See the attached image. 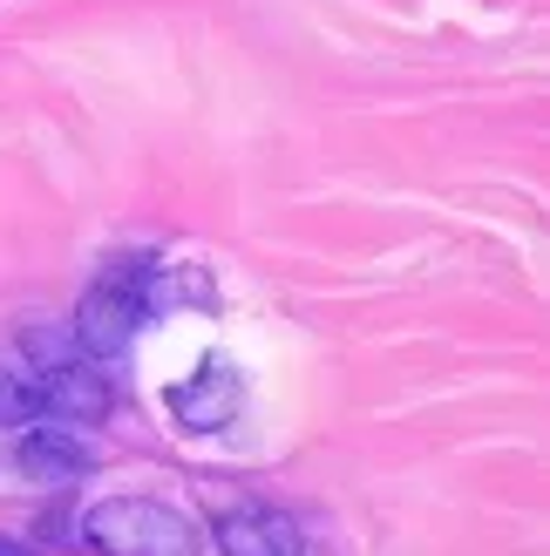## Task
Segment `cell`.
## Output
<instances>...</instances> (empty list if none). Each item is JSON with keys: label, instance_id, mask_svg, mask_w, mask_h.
Returning <instances> with one entry per match:
<instances>
[{"label": "cell", "instance_id": "cell-1", "mask_svg": "<svg viewBox=\"0 0 550 556\" xmlns=\"http://www.w3.org/2000/svg\"><path fill=\"white\" fill-rule=\"evenodd\" d=\"M150 313H157V265L150 258H109L96 271V286L82 292L68 332L89 359H116L136 332H143Z\"/></svg>", "mask_w": 550, "mask_h": 556}, {"label": "cell", "instance_id": "cell-3", "mask_svg": "<svg viewBox=\"0 0 550 556\" xmlns=\"http://www.w3.org/2000/svg\"><path fill=\"white\" fill-rule=\"evenodd\" d=\"M238 407H245V374L232 359H204L190 380L171 387V414L184 434H225L238 421Z\"/></svg>", "mask_w": 550, "mask_h": 556}, {"label": "cell", "instance_id": "cell-7", "mask_svg": "<svg viewBox=\"0 0 550 556\" xmlns=\"http://www.w3.org/2000/svg\"><path fill=\"white\" fill-rule=\"evenodd\" d=\"M48 421V394L35 367H0V428H35Z\"/></svg>", "mask_w": 550, "mask_h": 556}, {"label": "cell", "instance_id": "cell-5", "mask_svg": "<svg viewBox=\"0 0 550 556\" xmlns=\"http://www.w3.org/2000/svg\"><path fill=\"white\" fill-rule=\"evenodd\" d=\"M35 374H41V394H48V421L96 428V421H109V407H116V394H109V374L82 367V353L54 359V367H35Z\"/></svg>", "mask_w": 550, "mask_h": 556}, {"label": "cell", "instance_id": "cell-4", "mask_svg": "<svg viewBox=\"0 0 550 556\" xmlns=\"http://www.w3.org/2000/svg\"><path fill=\"white\" fill-rule=\"evenodd\" d=\"M217 556H307V530L279 503H238L211 522Z\"/></svg>", "mask_w": 550, "mask_h": 556}, {"label": "cell", "instance_id": "cell-6", "mask_svg": "<svg viewBox=\"0 0 550 556\" xmlns=\"http://www.w3.org/2000/svg\"><path fill=\"white\" fill-rule=\"evenodd\" d=\"M89 468H96V448H89V441H82L68 421L62 428H27L21 434V476L27 482H41V489H68V482H82V476H89Z\"/></svg>", "mask_w": 550, "mask_h": 556}, {"label": "cell", "instance_id": "cell-8", "mask_svg": "<svg viewBox=\"0 0 550 556\" xmlns=\"http://www.w3.org/2000/svg\"><path fill=\"white\" fill-rule=\"evenodd\" d=\"M0 556H35V549H27L21 536H0Z\"/></svg>", "mask_w": 550, "mask_h": 556}, {"label": "cell", "instance_id": "cell-2", "mask_svg": "<svg viewBox=\"0 0 550 556\" xmlns=\"http://www.w3.org/2000/svg\"><path fill=\"white\" fill-rule=\"evenodd\" d=\"M82 543L96 556H204V536L184 509L157 495H109L82 516Z\"/></svg>", "mask_w": 550, "mask_h": 556}]
</instances>
